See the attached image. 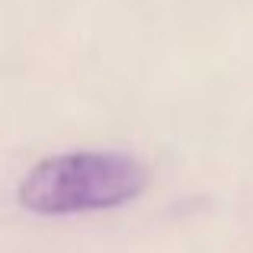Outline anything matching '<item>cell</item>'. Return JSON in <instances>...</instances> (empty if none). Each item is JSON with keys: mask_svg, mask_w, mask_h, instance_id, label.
<instances>
[{"mask_svg": "<svg viewBox=\"0 0 253 253\" xmlns=\"http://www.w3.org/2000/svg\"><path fill=\"white\" fill-rule=\"evenodd\" d=\"M148 186L141 161L119 151H71L39 161L19 183V205L36 215L106 211L138 199Z\"/></svg>", "mask_w": 253, "mask_h": 253, "instance_id": "cell-1", "label": "cell"}]
</instances>
